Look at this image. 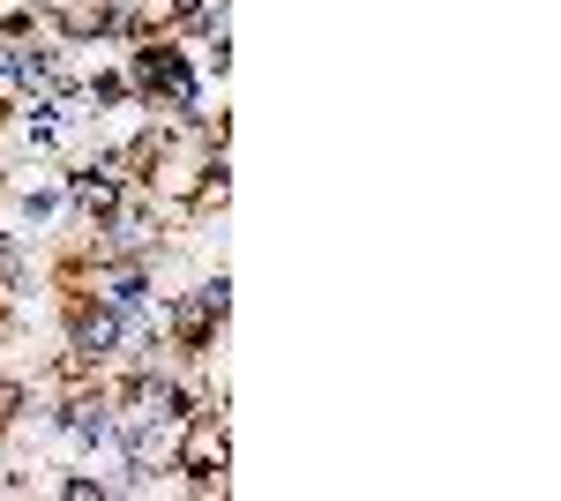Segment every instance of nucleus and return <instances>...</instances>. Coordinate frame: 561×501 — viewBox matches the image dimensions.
I'll return each instance as SVG.
<instances>
[]
</instances>
